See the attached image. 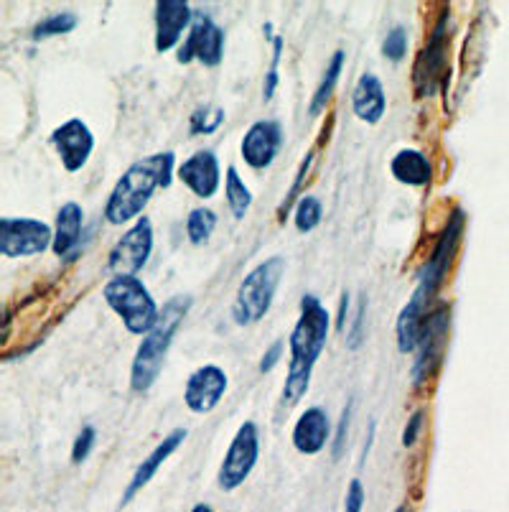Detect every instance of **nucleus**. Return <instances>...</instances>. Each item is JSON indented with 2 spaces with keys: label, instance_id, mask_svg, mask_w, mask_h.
Masks as SVG:
<instances>
[{
  "label": "nucleus",
  "instance_id": "26",
  "mask_svg": "<svg viewBox=\"0 0 509 512\" xmlns=\"http://www.w3.org/2000/svg\"><path fill=\"white\" fill-rule=\"evenodd\" d=\"M321 220H324V204H321L319 197H314V194H303L301 199H298L296 209H293V222H296V230L298 232H314L316 227L321 225Z\"/></svg>",
  "mask_w": 509,
  "mask_h": 512
},
{
  "label": "nucleus",
  "instance_id": "8",
  "mask_svg": "<svg viewBox=\"0 0 509 512\" xmlns=\"http://www.w3.org/2000/svg\"><path fill=\"white\" fill-rule=\"evenodd\" d=\"M54 248V230L34 217H3L0 220V255L8 260L31 258Z\"/></svg>",
  "mask_w": 509,
  "mask_h": 512
},
{
  "label": "nucleus",
  "instance_id": "1",
  "mask_svg": "<svg viewBox=\"0 0 509 512\" xmlns=\"http://www.w3.org/2000/svg\"><path fill=\"white\" fill-rule=\"evenodd\" d=\"M464 225H466L464 209H454L451 217H448L446 227H443L441 237H438L431 258L423 263L418 278H415L418 286H415L413 296H410V301L403 306V311H400L398 327H395L398 329V349L403 352V355L415 352V347H418L423 321H426L428 314H431L428 309H431L433 299H436L438 291H441L448 268H451V263H454Z\"/></svg>",
  "mask_w": 509,
  "mask_h": 512
},
{
  "label": "nucleus",
  "instance_id": "4",
  "mask_svg": "<svg viewBox=\"0 0 509 512\" xmlns=\"http://www.w3.org/2000/svg\"><path fill=\"white\" fill-rule=\"evenodd\" d=\"M191 309V296L189 293H181V296H174L161 309V319H158L156 327L143 337L138 352L133 357V367H130V388L135 393H148L153 388V383L161 375L163 365H166L168 349H171V342H174L176 332L184 324L186 314Z\"/></svg>",
  "mask_w": 509,
  "mask_h": 512
},
{
  "label": "nucleus",
  "instance_id": "28",
  "mask_svg": "<svg viewBox=\"0 0 509 512\" xmlns=\"http://www.w3.org/2000/svg\"><path fill=\"white\" fill-rule=\"evenodd\" d=\"M77 29V16L74 13H54V16L44 18L41 23H36L34 31H31V39L34 41H44L51 39V36H64L72 34Z\"/></svg>",
  "mask_w": 509,
  "mask_h": 512
},
{
  "label": "nucleus",
  "instance_id": "12",
  "mask_svg": "<svg viewBox=\"0 0 509 512\" xmlns=\"http://www.w3.org/2000/svg\"><path fill=\"white\" fill-rule=\"evenodd\" d=\"M446 23L448 18L443 16L441 23L433 29L426 49L420 51L418 62H415L413 82H415V95L418 97H431L433 92L438 90V85H441L443 72H446V64H448Z\"/></svg>",
  "mask_w": 509,
  "mask_h": 512
},
{
  "label": "nucleus",
  "instance_id": "35",
  "mask_svg": "<svg viewBox=\"0 0 509 512\" xmlns=\"http://www.w3.org/2000/svg\"><path fill=\"white\" fill-rule=\"evenodd\" d=\"M423 421H426V411H423V408H418V411L410 416L408 426H405V431H403V446H405V449H408V446H413L415 441H418V434L423 431Z\"/></svg>",
  "mask_w": 509,
  "mask_h": 512
},
{
  "label": "nucleus",
  "instance_id": "32",
  "mask_svg": "<svg viewBox=\"0 0 509 512\" xmlns=\"http://www.w3.org/2000/svg\"><path fill=\"white\" fill-rule=\"evenodd\" d=\"M349 423H352V400L347 403V408L342 411V418H339V426H336V436H334V462H339L344 456V449H347V439H349Z\"/></svg>",
  "mask_w": 509,
  "mask_h": 512
},
{
  "label": "nucleus",
  "instance_id": "37",
  "mask_svg": "<svg viewBox=\"0 0 509 512\" xmlns=\"http://www.w3.org/2000/svg\"><path fill=\"white\" fill-rule=\"evenodd\" d=\"M347 316H349V293L344 291L342 304H339V319H336V327H339V332H344V329H347Z\"/></svg>",
  "mask_w": 509,
  "mask_h": 512
},
{
  "label": "nucleus",
  "instance_id": "31",
  "mask_svg": "<svg viewBox=\"0 0 509 512\" xmlns=\"http://www.w3.org/2000/svg\"><path fill=\"white\" fill-rule=\"evenodd\" d=\"M97 444V431L95 426H84L82 431H79V436L74 439V446H72V462L74 464H84L87 462V456L92 454V449H95Z\"/></svg>",
  "mask_w": 509,
  "mask_h": 512
},
{
  "label": "nucleus",
  "instance_id": "6",
  "mask_svg": "<svg viewBox=\"0 0 509 512\" xmlns=\"http://www.w3.org/2000/svg\"><path fill=\"white\" fill-rule=\"evenodd\" d=\"M283 273H286V260L280 258V255H273V258L255 265V268L242 278L240 288H237L235 304H232V316H235V321L240 327L255 324V321L268 316Z\"/></svg>",
  "mask_w": 509,
  "mask_h": 512
},
{
  "label": "nucleus",
  "instance_id": "34",
  "mask_svg": "<svg viewBox=\"0 0 509 512\" xmlns=\"http://www.w3.org/2000/svg\"><path fill=\"white\" fill-rule=\"evenodd\" d=\"M364 314H367V296L359 299L357 314H354L352 329H349V349H359L362 344V329H364Z\"/></svg>",
  "mask_w": 509,
  "mask_h": 512
},
{
  "label": "nucleus",
  "instance_id": "33",
  "mask_svg": "<svg viewBox=\"0 0 509 512\" xmlns=\"http://www.w3.org/2000/svg\"><path fill=\"white\" fill-rule=\"evenodd\" d=\"M364 500H367V495H364L362 479L354 477L352 482H349L347 497H344V512H362Z\"/></svg>",
  "mask_w": 509,
  "mask_h": 512
},
{
  "label": "nucleus",
  "instance_id": "19",
  "mask_svg": "<svg viewBox=\"0 0 509 512\" xmlns=\"http://www.w3.org/2000/svg\"><path fill=\"white\" fill-rule=\"evenodd\" d=\"M331 436V421L326 416L324 408L311 406L298 416L296 426H293V446L298 454L316 456L326 449Z\"/></svg>",
  "mask_w": 509,
  "mask_h": 512
},
{
  "label": "nucleus",
  "instance_id": "13",
  "mask_svg": "<svg viewBox=\"0 0 509 512\" xmlns=\"http://www.w3.org/2000/svg\"><path fill=\"white\" fill-rule=\"evenodd\" d=\"M51 146L62 158L64 169L69 174H77L87 166L92 151H95V136L82 118H69L59 128L51 130Z\"/></svg>",
  "mask_w": 509,
  "mask_h": 512
},
{
  "label": "nucleus",
  "instance_id": "27",
  "mask_svg": "<svg viewBox=\"0 0 509 512\" xmlns=\"http://www.w3.org/2000/svg\"><path fill=\"white\" fill-rule=\"evenodd\" d=\"M224 123V107L217 105H204L196 107L189 118V133L191 136H212L222 128Z\"/></svg>",
  "mask_w": 509,
  "mask_h": 512
},
{
  "label": "nucleus",
  "instance_id": "38",
  "mask_svg": "<svg viewBox=\"0 0 509 512\" xmlns=\"http://www.w3.org/2000/svg\"><path fill=\"white\" fill-rule=\"evenodd\" d=\"M191 512H212V507L204 505V502H199V505H194V510Z\"/></svg>",
  "mask_w": 509,
  "mask_h": 512
},
{
  "label": "nucleus",
  "instance_id": "22",
  "mask_svg": "<svg viewBox=\"0 0 509 512\" xmlns=\"http://www.w3.org/2000/svg\"><path fill=\"white\" fill-rule=\"evenodd\" d=\"M390 174L392 179L400 181L405 186H428L433 179V166H431V158L426 156L423 151L418 148H403L392 156L390 161Z\"/></svg>",
  "mask_w": 509,
  "mask_h": 512
},
{
  "label": "nucleus",
  "instance_id": "24",
  "mask_svg": "<svg viewBox=\"0 0 509 512\" xmlns=\"http://www.w3.org/2000/svg\"><path fill=\"white\" fill-rule=\"evenodd\" d=\"M224 197H227V207H230L232 217L245 220L252 207V192L247 189V184L242 181L240 171L235 166H230L227 174H224Z\"/></svg>",
  "mask_w": 509,
  "mask_h": 512
},
{
  "label": "nucleus",
  "instance_id": "23",
  "mask_svg": "<svg viewBox=\"0 0 509 512\" xmlns=\"http://www.w3.org/2000/svg\"><path fill=\"white\" fill-rule=\"evenodd\" d=\"M344 62H347V54H344V49H336L334 54H331V62H329V67H326L324 79L319 82L314 97H311V105H308V115H311V118H319V115L326 110V105H329L331 95H334L336 85H339V77H342Z\"/></svg>",
  "mask_w": 509,
  "mask_h": 512
},
{
  "label": "nucleus",
  "instance_id": "16",
  "mask_svg": "<svg viewBox=\"0 0 509 512\" xmlns=\"http://www.w3.org/2000/svg\"><path fill=\"white\" fill-rule=\"evenodd\" d=\"M181 184L189 189L194 197L199 199H212L219 192V184H222V169H219L217 153L202 148V151L191 153L184 164L176 171Z\"/></svg>",
  "mask_w": 509,
  "mask_h": 512
},
{
  "label": "nucleus",
  "instance_id": "15",
  "mask_svg": "<svg viewBox=\"0 0 509 512\" xmlns=\"http://www.w3.org/2000/svg\"><path fill=\"white\" fill-rule=\"evenodd\" d=\"M283 148V128L278 120H258L247 128L245 138L240 143V153L245 164L255 171L268 169L275 156Z\"/></svg>",
  "mask_w": 509,
  "mask_h": 512
},
{
  "label": "nucleus",
  "instance_id": "25",
  "mask_svg": "<svg viewBox=\"0 0 509 512\" xmlns=\"http://www.w3.org/2000/svg\"><path fill=\"white\" fill-rule=\"evenodd\" d=\"M217 230V212L209 207H194L186 217V237L191 245H207Z\"/></svg>",
  "mask_w": 509,
  "mask_h": 512
},
{
  "label": "nucleus",
  "instance_id": "18",
  "mask_svg": "<svg viewBox=\"0 0 509 512\" xmlns=\"http://www.w3.org/2000/svg\"><path fill=\"white\" fill-rule=\"evenodd\" d=\"M186 436H189V431H186V428H174V431H171V434H168L166 439H163L161 444H158L156 449H153L151 454H148L146 459L138 464L133 479H130V484L125 487L123 497H120V505H123V507L128 505V502L133 500V497L138 495V492L143 490V487H146V484L151 482L153 477H156L158 469H161L163 464L168 462V456L174 454V451H179V446L184 444Z\"/></svg>",
  "mask_w": 509,
  "mask_h": 512
},
{
  "label": "nucleus",
  "instance_id": "7",
  "mask_svg": "<svg viewBox=\"0 0 509 512\" xmlns=\"http://www.w3.org/2000/svg\"><path fill=\"white\" fill-rule=\"evenodd\" d=\"M260 459V434L258 426L252 421H245L237 428L235 439H232L230 449L224 454L222 467L217 472V484L222 492H235L237 487L247 482L255 464Z\"/></svg>",
  "mask_w": 509,
  "mask_h": 512
},
{
  "label": "nucleus",
  "instance_id": "36",
  "mask_svg": "<svg viewBox=\"0 0 509 512\" xmlns=\"http://www.w3.org/2000/svg\"><path fill=\"white\" fill-rule=\"evenodd\" d=\"M280 355H283V342L278 339V342H273L268 349H265L263 360H260V372L265 375V372L273 370V367L280 362Z\"/></svg>",
  "mask_w": 509,
  "mask_h": 512
},
{
  "label": "nucleus",
  "instance_id": "9",
  "mask_svg": "<svg viewBox=\"0 0 509 512\" xmlns=\"http://www.w3.org/2000/svg\"><path fill=\"white\" fill-rule=\"evenodd\" d=\"M153 253V225L148 217H140L125 235L112 245L107 255V268L115 276H138L146 268Z\"/></svg>",
  "mask_w": 509,
  "mask_h": 512
},
{
  "label": "nucleus",
  "instance_id": "11",
  "mask_svg": "<svg viewBox=\"0 0 509 512\" xmlns=\"http://www.w3.org/2000/svg\"><path fill=\"white\" fill-rule=\"evenodd\" d=\"M179 64L202 62L204 67H219L224 59V31L207 13H196L189 36L179 46Z\"/></svg>",
  "mask_w": 509,
  "mask_h": 512
},
{
  "label": "nucleus",
  "instance_id": "5",
  "mask_svg": "<svg viewBox=\"0 0 509 512\" xmlns=\"http://www.w3.org/2000/svg\"><path fill=\"white\" fill-rule=\"evenodd\" d=\"M107 306L123 319L125 329L135 337H146L161 319L156 299L138 276H115L102 288Z\"/></svg>",
  "mask_w": 509,
  "mask_h": 512
},
{
  "label": "nucleus",
  "instance_id": "29",
  "mask_svg": "<svg viewBox=\"0 0 509 512\" xmlns=\"http://www.w3.org/2000/svg\"><path fill=\"white\" fill-rule=\"evenodd\" d=\"M382 54L390 62H403L405 54H408V29L405 26H392L387 31L385 41H382Z\"/></svg>",
  "mask_w": 509,
  "mask_h": 512
},
{
  "label": "nucleus",
  "instance_id": "3",
  "mask_svg": "<svg viewBox=\"0 0 509 512\" xmlns=\"http://www.w3.org/2000/svg\"><path fill=\"white\" fill-rule=\"evenodd\" d=\"M176 153L161 151L153 156L135 161L128 171L118 179L105 204V220L115 227L128 222H138L143 209L153 199L156 189H168L174 181Z\"/></svg>",
  "mask_w": 509,
  "mask_h": 512
},
{
  "label": "nucleus",
  "instance_id": "20",
  "mask_svg": "<svg viewBox=\"0 0 509 512\" xmlns=\"http://www.w3.org/2000/svg\"><path fill=\"white\" fill-rule=\"evenodd\" d=\"M352 110L362 123L377 125L382 118H385L387 110V95L385 85L377 74L367 72L359 77L357 87L352 92Z\"/></svg>",
  "mask_w": 509,
  "mask_h": 512
},
{
  "label": "nucleus",
  "instance_id": "30",
  "mask_svg": "<svg viewBox=\"0 0 509 512\" xmlns=\"http://www.w3.org/2000/svg\"><path fill=\"white\" fill-rule=\"evenodd\" d=\"M273 39V64H270L268 74H265V85H263V97L265 100H273L275 90H278V67L280 59H283V36H270Z\"/></svg>",
  "mask_w": 509,
  "mask_h": 512
},
{
  "label": "nucleus",
  "instance_id": "14",
  "mask_svg": "<svg viewBox=\"0 0 509 512\" xmlns=\"http://www.w3.org/2000/svg\"><path fill=\"white\" fill-rule=\"evenodd\" d=\"M227 372L217 365L196 367L186 380L184 403L196 416H207L219 406V400L227 393Z\"/></svg>",
  "mask_w": 509,
  "mask_h": 512
},
{
  "label": "nucleus",
  "instance_id": "2",
  "mask_svg": "<svg viewBox=\"0 0 509 512\" xmlns=\"http://www.w3.org/2000/svg\"><path fill=\"white\" fill-rule=\"evenodd\" d=\"M331 329V316L326 306L321 304L319 296L306 293L301 299V316H298L296 327H293L288 347H291V362H288V377L283 385L280 403L286 408H293L301 403L303 395L308 393L311 375L319 362L321 352L326 347Z\"/></svg>",
  "mask_w": 509,
  "mask_h": 512
},
{
  "label": "nucleus",
  "instance_id": "10",
  "mask_svg": "<svg viewBox=\"0 0 509 512\" xmlns=\"http://www.w3.org/2000/svg\"><path fill=\"white\" fill-rule=\"evenodd\" d=\"M448 319H451V306H441V309L431 311L428 319L423 321L418 347H415V365H413L415 385H423L426 380H431L433 372H436L438 365H441L443 347H446V339H448Z\"/></svg>",
  "mask_w": 509,
  "mask_h": 512
},
{
  "label": "nucleus",
  "instance_id": "39",
  "mask_svg": "<svg viewBox=\"0 0 509 512\" xmlns=\"http://www.w3.org/2000/svg\"><path fill=\"white\" fill-rule=\"evenodd\" d=\"M395 512H408V507H398V510H395Z\"/></svg>",
  "mask_w": 509,
  "mask_h": 512
},
{
  "label": "nucleus",
  "instance_id": "21",
  "mask_svg": "<svg viewBox=\"0 0 509 512\" xmlns=\"http://www.w3.org/2000/svg\"><path fill=\"white\" fill-rule=\"evenodd\" d=\"M82 225H84V209L77 202L62 204V209L56 212V230H54V255L62 260L74 258L79 250V240H82Z\"/></svg>",
  "mask_w": 509,
  "mask_h": 512
},
{
  "label": "nucleus",
  "instance_id": "17",
  "mask_svg": "<svg viewBox=\"0 0 509 512\" xmlns=\"http://www.w3.org/2000/svg\"><path fill=\"white\" fill-rule=\"evenodd\" d=\"M196 13L186 0H158L156 3V51L176 49L186 29H191Z\"/></svg>",
  "mask_w": 509,
  "mask_h": 512
}]
</instances>
